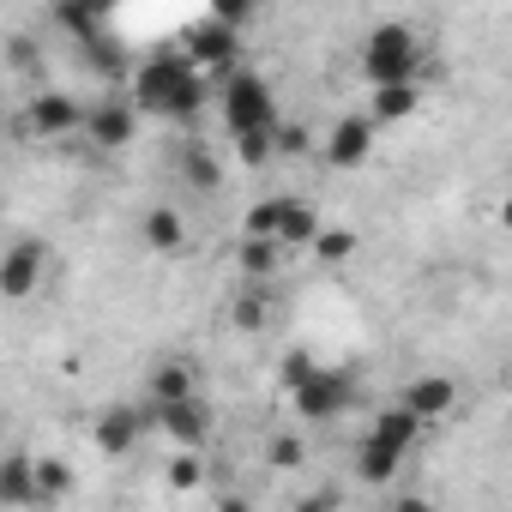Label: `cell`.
<instances>
[{"mask_svg": "<svg viewBox=\"0 0 512 512\" xmlns=\"http://www.w3.org/2000/svg\"><path fill=\"white\" fill-rule=\"evenodd\" d=\"M127 103L133 115H157V121H193L211 103L205 73L181 55V49H151L133 73H127Z\"/></svg>", "mask_w": 512, "mask_h": 512, "instance_id": "cell-1", "label": "cell"}, {"mask_svg": "<svg viewBox=\"0 0 512 512\" xmlns=\"http://www.w3.org/2000/svg\"><path fill=\"white\" fill-rule=\"evenodd\" d=\"M362 79H368V91H386V85H416V67H422V37L410 31V25H374L368 37H362Z\"/></svg>", "mask_w": 512, "mask_h": 512, "instance_id": "cell-2", "label": "cell"}, {"mask_svg": "<svg viewBox=\"0 0 512 512\" xmlns=\"http://www.w3.org/2000/svg\"><path fill=\"white\" fill-rule=\"evenodd\" d=\"M241 235L247 241H272V247H308L320 235V211L296 193H272V199H253L247 217H241Z\"/></svg>", "mask_w": 512, "mask_h": 512, "instance_id": "cell-3", "label": "cell"}, {"mask_svg": "<svg viewBox=\"0 0 512 512\" xmlns=\"http://www.w3.org/2000/svg\"><path fill=\"white\" fill-rule=\"evenodd\" d=\"M217 109H223L229 139L272 133V127H278V97H272V85H266L260 73H247V67L223 73V85H217Z\"/></svg>", "mask_w": 512, "mask_h": 512, "instance_id": "cell-4", "label": "cell"}, {"mask_svg": "<svg viewBox=\"0 0 512 512\" xmlns=\"http://www.w3.org/2000/svg\"><path fill=\"white\" fill-rule=\"evenodd\" d=\"M49 278V241L43 235H19L0 247V302H31Z\"/></svg>", "mask_w": 512, "mask_h": 512, "instance_id": "cell-5", "label": "cell"}, {"mask_svg": "<svg viewBox=\"0 0 512 512\" xmlns=\"http://www.w3.org/2000/svg\"><path fill=\"white\" fill-rule=\"evenodd\" d=\"M290 398H296V416H302V422H338V416L356 404V386H350L344 368H326V362H320Z\"/></svg>", "mask_w": 512, "mask_h": 512, "instance_id": "cell-6", "label": "cell"}, {"mask_svg": "<svg viewBox=\"0 0 512 512\" xmlns=\"http://www.w3.org/2000/svg\"><path fill=\"white\" fill-rule=\"evenodd\" d=\"M25 133L31 139H79L85 133V103L73 97V91H37L31 103H25Z\"/></svg>", "mask_w": 512, "mask_h": 512, "instance_id": "cell-7", "label": "cell"}, {"mask_svg": "<svg viewBox=\"0 0 512 512\" xmlns=\"http://www.w3.org/2000/svg\"><path fill=\"white\" fill-rule=\"evenodd\" d=\"M181 55H187L199 73H235L241 31H229V25H217V19H199V25H187V37H181Z\"/></svg>", "mask_w": 512, "mask_h": 512, "instance_id": "cell-8", "label": "cell"}, {"mask_svg": "<svg viewBox=\"0 0 512 512\" xmlns=\"http://www.w3.org/2000/svg\"><path fill=\"white\" fill-rule=\"evenodd\" d=\"M145 428H151V404H109V410H97L91 440H97L103 458H127Z\"/></svg>", "mask_w": 512, "mask_h": 512, "instance_id": "cell-9", "label": "cell"}, {"mask_svg": "<svg viewBox=\"0 0 512 512\" xmlns=\"http://www.w3.org/2000/svg\"><path fill=\"white\" fill-rule=\"evenodd\" d=\"M133 133H139V115H133L127 97H103V103L85 109V139H91L97 151H121V145H133Z\"/></svg>", "mask_w": 512, "mask_h": 512, "instance_id": "cell-10", "label": "cell"}, {"mask_svg": "<svg viewBox=\"0 0 512 512\" xmlns=\"http://www.w3.org/2000/svg\"><path fill=\"white\" fill-rule=\"evenodd\" d=\"M151 422H157L181 452H199V446H205V434H211V404H205V398H181V404L151 410Z\"/></svg>", "mask_w": 512, "mask_h": 512, "instance_id": "cell-11", "label": "cell"}, {"mask_svg": "<svg viewBox=\"0 0 512 512\" xmlns=\"http://www.w3.org/2000/svg\"><path fill=\"white\" fill-rule=\"evenodd\" d=\"M374 133H380V127H374L368 115H344V121L326 133V145H320V151H326V163H332V169H362V163H368V151H374Z\"/></svg>", "mask_w": 512, "mask_h": 512, "instance_id": "cell-12", "label": "cell"}, {"mask_svg": "<svg viewBox=\"0 0 512 512\" xmlns=\"http://www.w3.org/2000/svg\"><path fill=\"white\" fill-rule=\"evenodd\" d=\"M452 404H458V380H446V374H422V380H410L398 392V410H410L422 428L440 422V416H452Z\"/></svg>", "mask_w": 512, "mask_h": 512, "instance_id": "cell-13", "label": "cell"}, {"mask_svg": "<svg viewBox=\"0 0 512 512\" xmlns=\"http://www.w3.org/2000/svg\"><path fill=\"white\" fill-rule=\"evenodd\" d=\"M181 398H199V374H193V362L169 356V362H157L145 374V404L163 410V404H181Z\"/></svg>", "mask_w": 512, "mask_h": 512, "instance_id": "cell-14", "label": "cell"}, {"mask_svg": "<svg viewBox=\"0 0 512 512\" xmlns=\"http://www.w3.org/2000/svg\"><path fill=\"white\" fill-rule=\"evenodd\" d=\"M139 241H145L151 253H163V260H175V253H187V217H181L175 205H151V211L139 217Z\"/></svg>", "mask_w": 512, "mask_h": 512, "instance_id": "cell-15", "label": "cell"}, {"mask_svg": "<svg viewBox=\"0 0 512 512\" xmlns=\"http://www.w3.org/2000/svg\"><path fill=\"white\" fill-rule=\"evenodd\" d=\"M169 163H175V181L193 187V193H217V181H223V163H217L211 145H199V139H181Z\"/></svg>", "mask_w": 512, "mask_h": 512, "instance_id": "cell-16", "label": "cell"}, {"mask_svg": "<svg viewBox=\"0 0 512 512\" xmlns=\"http://www.w3.org/2000/svg\"><path fill=\"white\" fill-rule=\"evenodd\" d=\"M368 440H380V446H392V452H416V440H422V422L410 416V410H398V404H386L380 416H374V428H368Z\"/></svg>", "mask_w": 512, "mask_h": 512, "instance_id": "cell-17", "label": "cell"}, {"mask_svg": "<svg viewBox=\"0 0 512 512\" xmlns=\"http://www.w3.org/2000/svg\"><path fill=\"white\" fill-rule=\"evenodd\" d=\"M235 266H241V284H272V278L284 272V247H272V241H247V235H241Z\"/></svg>", "mask_w": 512, "mask_h": 512, "instance_id": "cell-18", "label": "cell"}, {"mask_svg": "<svg viewBox=\"0 0 512 512\" xmlns=\"http://www.w3.org/2000/svg\"><path fill=\"white\" fill-rule=\"evenodd\" d=\"M422 109V85H386L368 97V121L374 127H392V121H410Z\"/></svg>", "mask_w": 512, "mask_h": 512, "instance_id": "cell-19", "label": "cell"}, {"mask_svg": "<svg viewBox=\"0 0 512 512\" xmlns=\"http://www.w3.org/2000/svg\"><path fill=\"white\" fill-rule=\"evenodd\" d=\"M73 464L67 458H31V488H37V506H55V500H67L73 494Z\"/></svg>", "mask_w": 512, "mask_h": 512, "instance_id": "cell-20", "label": "cell"}, {"mask_svg": "<svg viewBox=\"0 0 512 512\" xmlns=\"http://www.w3.org/2000/svg\"><path fill=\"white\" fill-rule=\"evenodd\" d=\"M0 506H37L31 452H7V458H0Z\"/></svg>", "mask_w": 512, "mask_h": 512, "instance_id": "cell-21", "label": "cell"}, {"mask_svg": "<svg viewBox=\"0 0 512 512\" xmlns=\"http://www.w3.org/2000/svg\"><path fill=\"white\" fill-rule=\"evenodd\" d=\"M398 470H404V452H392V446H380V440L362 434V446H356V476H362V482H392Z\"/></svg>", "mask_w": 512, "mask_h": 512, "instance_id": "cell-22", "label": "cell"}, {"mask_svg": "<svg viewBox=\"0 0 512 512\" xmlns=\"http://www.w3.org/2000/svg\"><path fill=\"white\" fill-rule=\"evenodd\" d=\"M229 320H235L241 332H260V326L272 320V284H247V290L235 296V308H229Z\"/></svg>", "mask_w": 512, "mask_h": 512, "instance_id": "cell-23", "label": "cell"}, {"mask_svg": "<svg viewBox=\"0 0 512 512\" xmlns=\"http://www.w3.org/2000/svg\"><path fill=\"white\" fill-rule=\"evenodd\" d=\"M308 247L320 253V260H326V266H344V260H350V253H356V229H344V223H320V235H314Z\"/></svg>", "mask_w": 512, "mask_h": 512, "instance_id": "cell-24", "label": "cell"}, {"mask_svg": "<svg viewBox=\"0 0 512 512\" xmlns=\"http://www.w3.org/2000/svg\"><path fill=\"white\" fill-rule=\"evenodd\" d=\"M163 482H169V488H181V494H187V488H199V482H205V458H199V452H169Z\"/></svg>", "mask_w": 512, "mask_h": 512, "instance_id": "cell-25", "label": "cell"}, {"mask_svg": "<svg viewBox=\"0 0 512 512\" xmlns=\"http://www.w3.org/2000/svg\"><path fill=\"white\" fill-rule=\"evenodd\" d=\"M302 458H308V440H302V434H272V440H266V464H272V470H296Z\"/></svg>", "mask_w": 512, "mask_h": 512, "instance_id": "cell-26", "label": "cell"}, {"mask_svg": "<svg viewBox=\"0 0 512 512\" xmlns=\"http://www.w3.org/2000/svg\"><path fill=\"white\" fill-rule=\"evenodd\" d=\"M272 133H278V127H272ZM272 133H247V139H235V157H241L247 169L272 163Z\"/></svg>", "mask_w": 512, "mask_h": 512, "instance_id": "cell-27", "label": "cell"}, {"mask_svg": "<svg viewBox=\"0 0 512 512\" xmlns=\"http://www.w3.org/2000/svg\"><path fill=\"white\" fill-rule=\"evenodd\" d=\"M314 368H320V362H314L308 350H290V356H284V368H278V386H284V392H296V386H302Z\"/></svg>", "mask_w": 512, "mask_h": 512, "instance_id": "cell-28", "label": "cell"}, {"mask_svg": "<svg viewBox=\"0 0 512 512\" xmlns=\"http://www.w3.org/2000/svg\"><path fill=\"white\" fill-rule=\"evenodd\" d=\"M296 512H338V494H302Z\"/></svg>", "mask_w": 512, "mask_h": 512, "instance_id": "cell-29", "label": "cell"}, {"mask_svg": "<svg viewBox=\"0 0 512 512\" xmlns=\"http://www.w3.org/2000/svg\"><path fill=\"white\" fill-rule=\"evenodd\" d=\"M211 512H253V500H247V494H229V488H223V494H217V506H211Z\"/></svg>", "mask_w": 512, "mask_h": 512, "instance_id": "cell-30", "label": "cell"}, {"mask_svg": "<svg viewBox=\"0 0 512 512\" xmlns=\"http://www.w3.org/2000/svg\"><path fill=\"white\" fill-rule=\"evenodd\" d=\"M392 512H434V506H428L422 494H398V500H392Z\"/></svg>", "mask_w": 512, "mask_h": 512, "instance_id": "cell-31", "label": "cell"}, {"mask_svg": "<svg viewBox=\"0 0 512 512\" xmlns=\"http://www.w3.org/2000/svg\"><path fill=\"white\" fill-rule=\"evenodd\" d=\"M13 67H37V49H31V43H25V37H19V43H13Z\"/></svg>", "mask_w": 512, "mask_h": 512, "instance_id": "cell-32", "label": "cell"}]
</instances>
